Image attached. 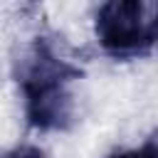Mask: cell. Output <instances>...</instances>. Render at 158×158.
Segmentation results:
<instances>
[{
    "instance_id": "1",
    "label": "cell",
    "mask_w": 158,
    "mask_h": 158,
    "mask_svg": "<svg viewBox=\"0 0 158 158\" xmlns=\"http://www.w3.org/2000/svg\"><path fill=\"white\" fill-rule=\"evenodd\" d=\"M17 81L25 94V114L30 126L40 131H59L72 123L74 101L69 81L81 69L62 59L49 42L35 40L17 62Z\"/></svg>"
},
{
    "instance_id": "3",
    "label": "cell",
    "mask_w": 158,
    "mask_h": 158,
    "mask_svg": "<svg viewBox=\"0 0 158 158\" xmlns=\"http://www.w3.org/2000/svg\"><path fill=\"white\" fill-rule=\"evenodd\" d=\"M109 158H158V153H156V136H151L138 151H121V153H111Z\"/></svg>"
},
{
    "instance_id": "2",
    "label": "cell",
    "mask_w": 158,
    "mask_h": 158,
    "mask_svg": "<svg viewBox=\"0 0 158 158\" xmlns=\"http://www.w3.org/2000/svg\"><path fill=\"white\" fill-rule=\"evenodd\" d=\"M96 40L116 59L148 54L158 35V7L146 0H109L96 10Z\"/></svg>"
},
{
    "instance_id": "4",
    "label": "cell",
    "mask_w": 158,
    "mask_h": 158,
    "mask_svg": "<svg viewBox=\"0 0 158 158\" xmlns=\"http://www.w3.org/2000/svg\"><path fill=\"white\" fill-rule=\"evenodd\" d=\"M2 158H44V153L35 146H20V148H12L10 153H5Z\"/></svg>"
}]
</instances>
